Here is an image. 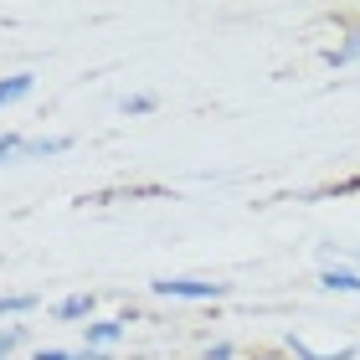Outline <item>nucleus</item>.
<instances>
[{"instance_id":"20e7f679","label":"nucleus","mask_w":360,"mask_h":360,"mask_svg":"<svg viewBox=\"0 0 360 360\" xmlns=\"http://www.w3.org/2000/svg\"><path fill=\"white\" fill-rule=\"evenodd\" d=\"M319 62H324V68H335V72H360V15L350 26L335 31V41L319 52Z\"/></svg>"},{"instance_id":"f257e3e1","label":"nucleus","mask_w":360,"mask_h":360,"mask_svg":"<svg viewBox=\"0 0 360 360\" xmlns=\"http://www.w3.org/2000/svg\"><path fill=\"white\" fill-rule=\"evenodd\" d=\"M68 150H72V134H21V129H6L0 134V170L31 165V160H57Z\"/></svg>"},{"instance_id":"2eb2a0df","label":"nucleus","mask_w":360,"mask_h":360,"mask_svg":"<svg viewBox=\"0 0 360 360\" xmlns=\"http://www.w3.org/2000/svg\"><path fill=\"white\" fill-rule=\"evenodd\" d=\"M21 360H26V355H21Z\"/></svg>"},{"instance_id":"1a4fd4ad","label":"nucleus","mask_w":360,"mask_h":360,"mask_svg":"<svg viewBox=\"0 0 360 360\" xmlns=\"http://www.w3.org/2000/svg\"><path fill=\"white\" fill-rule=\"evenodd\" d=\"M31 93H37V72H6V77H0V113L15 108V103H26Z\"/></svg>"},{"instance_id":"f8f14e48","label":"nucleus","mask_w":360,"mask_h":360,"mask_svg":"<svg viewBox=\"0 0 360 360\" xmlns=\"http://www.w3.org/2000/svg\"><path fill=\"white\" fill-rule=\"evenodd\" d=\"M155 108H160L155 93H124V98H119V113H129V119H150Z\"/></svg>"},{"instance_id":"423d86ee","label":"nucleus","mask_w":360,"mask_h":360,"mask_svg":"<svg viewBox=\"0 0 360 360\" xmlns=\"http://www.w3.org/2000/svg\"><path fill=\"white\" fill-rule=\"evenodd\" d=\"M314 288L319 293H335V299H360V268H350V263H324L314 268Z\"/></svg>"},{"instance_id":"39448f33","label":"nucleus","mask_w":360,"mask_h":360,"mask_svg":"<svg viewBox=\"0 0 360 360\" xmlns=\"http://www.w3.org/2000/svg\"><path fill=\"white\" fill-rule=\"evenodd\" d=\"M98 293L93 288H72V293H62V299H52L46 304V314H52L57 324H77V330H83L88 319H98Z\"/></svg>"},{"instance_id":"ddd939ff","label":"nucleus","mask_w":360,"mask_h":360,"mask_svg":"<svg viewBox=\"0 0 360 360\" xmlns=\"http://www.w3.org/2000/svg\"><path fill=\"white\" fill-rule=\"evenodd\" d=\"M248 345H237V340H206L201 345V360H237Z\"/></svg>"},{"instance_id":"9d476101","label":"nucleus","mask_w":360,"mask_h":360,"mask_svg":"<svg viewBox=\"0 0 360 360\" xmlns=\"http://www.w3.org/2000/svg\"><path fill=\"white\" fill-rule=\"evenodd\" d=\"M26 360H108V355H93L83 345H37V350H26Z\"/></svg>"},{"instance_id":"4468645a","label":"nucleus","mask_w":360,"mask_h":360,"mask_svg":"<svg viewBox=\"0 0 360 360\" xmlns=\"http://www.w3.org/2000/svg\"><path fill=\"white\" fill-rule=\"evenodd\" d=\"M237 360H288V355H283V345H273V350H263V345H257V350H242Z\"/></svg>"},{"instance_id":"0eeeda50","label":"nucleus","mask_w":360,"mask_h":360,"mask_svg":"<svg viewBox=\"0 0 360 360\" xmlns=\"http://www.w3.org/2000/svg\"><path fill=\"white\" fill-rule=\"evenodd\" d=\"M283 355L288 360H360L355 345H314L309 335H283Z\"/></svg>"},{"instance_id":"f03ea898","label":"nucleus","mask_w":360,"mask_h":360,"mask_svg":"<svg viewBox=\"0 0 360 360\" xmlns=\"http://www.w3.org/2000/svg\"><path fill=\"white\" fill-rule=\"evenodd\" d=\"M155 299L165 304H221L226 293H232V283H221V278H195V273H165L150 283Z\"/></svg>"},{"instance_id":"9b49d317","label":"nucleus","mask_w":360,"mask_h":360,"mask_svg":"<svg viewBox=\"0 0 360 360\" xmlns=\"http://www.w3.org/2000/svg\"><path fill=\"white\" fill-rule=\"evenodd\" d=\"M26 340H31L26 324H0V360H21L26 355Z\"/></svg>"},{"instance_id":"7ed1b4c3","label":"nucleus","mask_w":360,"mask_h":360,"mask_svg":"<svg viewBox=\"0 0 360 360\" xmlns=\"http://www.w3.org/2000/svg\"><path fill=\"white\" fill-rule=\"evenodd\" d=\"M129 340V314H98V319H88L83 330H77V345L83 350H93V355H119V345Z\"/></svg>"},{"instance_id":"6e6552de","label":"nucleus","mask_w":360,"mask_h":360,"mask_svg":"<svg viewBox=\"0 0 360 360\" xmlns=\"http://www.w3.org/2000/svg\"><path fill=\"white\" fill-rule=\"evenodd\" d=\"M37 309H46L41 293H31V288H0V324H21L31 319Z\"/></svg>"}]
</instances>
